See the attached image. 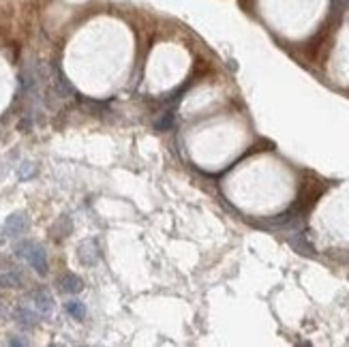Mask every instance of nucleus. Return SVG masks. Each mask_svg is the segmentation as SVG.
Instances as JSON below:
<instances>
[{"instance_id": "obj_2", "label": "nucleus", "mask_w": 349, "mask_h": 347, "mask_svg": "<svg viewBox=\"0 0 349 347\" xmlns=\"http://www.w3.org/2000/svg\"><path fill=\"white\" fill-rule=\"evenodd\" d=\"M28 227H30V221L26 217V212H13L5 221V234L11 238H17L22 234H26Z\"/></svg>"}, {"instance_id": "obj_5", "label": "nucleus", "mask_w": 349, "mask_h": 347, "mask_svg": "<svg viewBox=\"0 0 349 347\" xmlns=\"http://www.w3.org/2000/svg\"><path fill=\"white\" fill-rule=\"evenodd\" d=\"M15 321H17L22 328H34V326L39 324V315L34 313V311L22 307V309L15 311Z\"/></svg>"}, {"instance_id": "obj_1", "label": "nucleus", "mask_w": 349, "mask_h": 347, "mask_svg": "<svg viewBox=\"0 0 349 347\" xmlns=\"http://www.w3.org/2000/svg\"><path fill=\"white\" fill-rule=\"evenodd\" d=\"M15 253H17L19 257L26 259L28 264L34 268V272L41 274V277H45L47 270H50V266H47L45 249H43L41 244H37V242H32V240H24L22 244H17Z\"/></svg>"}, {"instance_id": "obj_10", "label": "nucleus", "mask_w": 349, "mask_h": 347, "mask_svg": "<svg viewBox=\"0 0 349 347\" xmlns=\"http://www.w3.org/2000/svg\"><path fill=\"white\" fill-rule=\"evenodd\" d=\"M172 127V114H167V116H163L159 123H156V131H167Z\"/></svg>"}, {"instance_id": "obj_9", "label": "nucleus", "mask_w": 349, "mask_h": 347, "mask_svg": "<svg viewBox=\"0 0 349 347\" xmlns=\"http://www.w3.org/2000/svg\"><path fill=\"white\" fill-rule=\"evenodd\" d=\"M34 172H37V167H34L32 163H24L19 167V178H30Z\"/></svg>"}, {"instance_id": "obj_6", "label": "nucleus", "mask_w": 349, "mask_h": 347, "mask_svg": "<svg viewBox=\"0 0 349 347\" xmlns=\"http://www.w3.org/2000/svg\"><path fill=\"white\" fill-rule=\"evenodd\" d=\"M34 304H37V309L41 311V313H52V309H54V298H52L50 292L39 290V292H34Z\"/></svg>"}, {"instance_id": "obj_7", "label": "nucleus", "mask_w": 349, "mask_h": 347, "mask_svg": "<svg viewBox=\"0 0 349 347\" xmlns=\"http://www.w3.org/2000/svg\"><path fill=\"white\" fill-rule=\"evenodd\" d=\"M19 285H22V277L17 272H3L0 274V287L11 290V287H19Z\"/></svg>"}, {"instance_id": "obj_8", "label": "nucleus", "mask_w": 349, "mask_h": 347, "mask_svg": "<svg viewBox=\"0 0 349 347\" xmlns=\"http://www.w3.org/2000/svg\"><path fill=\"white\" fill-rule=\"evenodd\" d=\"M67 313L73 315L75 319H84L86 317V304L79 300H71V302H67Z\"/></svg>"}, {"instance_id": "obj_4", "label": "nucleus", "mask_w": 349, "mask_h": 347, "mask_svg": "<svg viewBox=\"0 0 349 347\" xmlns=\"http://www.w3.org/2000/svg\"><path fill=\"white\" fill-rule=\"evenodd\" d=\"M58 285H60V290H63L65 294H79L84 290V281L73 272L63 274V277L58 279Z\"/></svg>"}, {"instance_id": "obj_3", "label": "nucleus", "mask_w": 349, "mask_h": 347, "mask_svg": "<svg viewBox=\"0 0 349 347\" xmlns=\"http://www.w3.org/2000/svg\"><path fill=\"white\" fill-rule=\"evenodd\" d=\"M101 253H99V244L94 240H84L79 247H77V259L81 266H94L99 261Z\"/></svg>"}, {"instance_id": "obj_11", "label": "nucleus", "mask_w": 349, "mask_h": 347, "mask_svg": "<svg viewBox=\"0 0 349 347\" xmlns=\"http://www.w3.org/2000/svg\"><path fill=\"white\" fill-rule=\"evenodd\" d=\"M9 343L11 345H26L28 341H24V339H9Z\"/></svg>"}]
</instances>
